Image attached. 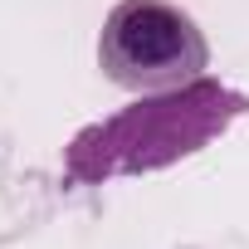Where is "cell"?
Returning <instances> with one entry per match:
<instances>
[{
	"label": "cell",
	"instance_id": "1",
	"mask_svg": "<svg viewBox=\"0 0 249 249\" xmlns=\"http://www.w3.org/2000/svg\"><path fill=\"white\" fill-rule=\"evenodd\" d=\"M239 117H249V93H239L220 78H196V83H181L166 93H142L137 103L117 107L112 117L73 132V142L64 152V181L103 186L117 176L166 171V166L205 152Z\"/></svg>",
	"mask_w": 249,
	"mask_h": 249
},
{
	"label": "cell",
	"instance_id": "2",
	"mask_svg": "<svg viewBox=\"0 0 249 249\" xmlns=\"http://www.w3.org/2000/svg\"><path fill=\"white\" fill-rule=\"evenodd\" d=\"M98 69L127 93H166L205 78L210 44L171 0H117L98 35Z\"/></svg>",
	"mask_w": 249,
	"mask_h": 249
}]
</instances>
